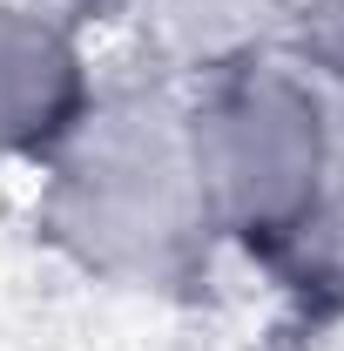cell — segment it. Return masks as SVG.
I'll list each match as a JSON object with an SVG mask.
<instances>
[{"mask_svg": "<svg viewBox=\"0 0 344 351\" xmlns=\"http://www.w3.org/2000/svg\"><path fill=\"white\" fill-rule=\"evenodd\" d=\"M189 169L203 217L223 210L243 230H297L304 210L317 203V169H324V135L317 108L291 82L257 75L230 88L189 129Z\"/></svg>", "mask_w": 344, "mask_h": 351, "instance_id": "obj_1", "label": "cell"}, {"mask_svg": "<svg viewBox=\"0 0 344 351\" xmlns=\"http://www.w3.org/2000/svg\"><path fill=\"white\" fill-rule=\"evenodd\" d=\"M82 129V68L68 34L0 7V149H47Z\"/></svg>", "mask_w": 344, "mask_h": 351, "instance_id": "obj_2", "label": "cell"}]
</instances>
